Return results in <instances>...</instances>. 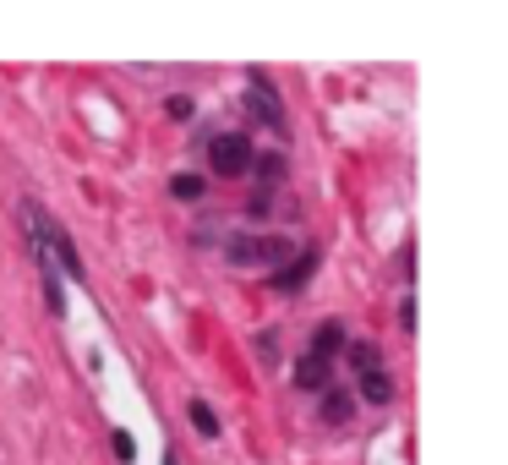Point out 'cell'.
Segmentation results:
<instances>
[{
	"mask_svg": "<svg viewBox=\"0 0 508 465\" xmlns=\"http://www.w3.org/2000/svg\"><path fill=\"white\" fill-rule=\"evenodd\" d=\"M213 170L219 175H246L251 170V159H258V153H251V143L246 137H235V132H225V137H213Z\"/></svg>",
	"mask_w": 508,
	"mask_h": 465,
	"instance_id": "obj_1",
	"label": "cell"
},
{
	"mask_svg": "<svg viewBox=\"0 0 508 465\" xmlns=\"http://www.w3.org/2000/svg\"><path fill=\"white\" fill-rule=\"evenodd\" d=\"M312 274H317V252H301L296 263H284V268L273 274V285H279V291H301Z\"/></svg>",
	"mask_w": 508,
	"mask_h": 465,
	"instance_id": "obj_2",
	"label": "cell"
},
{
	"mask_svg": "<svg viewBox=\"0 0 508 465\" xmlns=\"http://www.w3.org/2000/svg\"><path fill=\"white\" fill-rule=\"evenodd\" d=\"M296 384H301V389H323V384H328V361H323V356H301V361H296Z\"/></svg>",
	"mask_w": 508,
	"mask_h": 465,
	"instance_id": "obj_3",
	"label": "cell"
},
{
	"mask_svg": "<svg viewBox=\"0 0 508 465\" xmlns=\"http://www.w3.org/2000/svg\"><path fill=\"white\" fill-rule=\"evenodd\" d=\"M350 411H356V399L344 394V389H328V394H323V422L339 427V422H350Z\"/></svg>",
	"mask_w": 508,
	"mask_h": 465,
	"instance_id": "obj_4",
	"label": "cell"
},
{
	"mask_svg": "<svg viewBox=\"0 0 508 465\" xmlns=\"http://www.w3.org/2000/svg\"><path fill=\"white\" fill-rule=\"evenodd\" d=\"M344 351V323H323V329H317V345H312V356H339Z\"/></svg>",
	"mask_w": 508,
	"mask_h": 465,
	"instance_id": "obj_5",
	"label": "cell"
},
{
	"mask_svg": "<svg viewBox=\"0 0 508 465\" xmlns=\"http://www.w3.org/2000/svg\"><path fill=\"white\" fill-rule=\"evenodd\" d=\"M251 93H258V115L268 120V127H284V115H279V99H273V88L263 77H251Z\"/></svg>",
	"mask_w": 508,
	"mask_h": 465,
	"instance_id": "obj_6",
	"label": "cell"
},
{
	"mask_svg": "<svg viewBox=\"0 0 508 465\" xmlns=\"http://www.w3.org/2000/svg\"><path fill=\"white\" fill-rule=\"evenodd\" d=\"M361 389H366V399H372V406H383V399L394 394V384H389V372H383V367H377V372H366V378H361Z\"/></svg>",
	"mask_w": 508,
	"mask_h": 465,
	"instance_id": "obj_7",
	"label": "cell"
},
{
	"mask_svg": "<svg viewBox=\"0 0 508 465\" xmlns=\"http://www.w3.org/2000/svg\"><path fill=\"white\" fill-rule=\"evenodd\" d=\"M350 361H356V372H361V378H366V372H377V367H383L377 345H366V339H356V345H350Z\"/></svg>",
	"mask_w": 508,
	"mask_h": 465,
	"instance_id": "obj_8",
	"label": "cell"
},
{
	"mask_svg": "<svg viewBox=\"0 0 508 465\" xmlns=\"http://www.w3.org/2000/svg\"><path fill=\"white\" fill-rule=\"evenodd\" d=\"M192 427L203 432V438H213V432H219V416H213V411L203 406V399H192Z\"/></svg>",
	"mask_w": 508,
	"mask_h": 465,
	"instance_id": "obj_9",
	"label": "cell"
},
{
	"mask_svg": "<svg viewBox=\"0 0 508 465\" xmlns=\"http://www.w3.org/2000/svg\"><path fill=\"white\" fill-rule=\"evenodd\" d=\"M170 192H175V198H186V203L203 198V175H175V181H170Z\"/></svg>",
	"mask_w": 508,
	"mask_h": 465,
	"instance_id": "obj_10",
	"label": "cell"
},
{
	"mask_svg": "<svg viewBox=\"0 0 508 465\" xmlns=\"http://www.w3.org/2000/svg\"><path fill=\"white\" fill-rule=\"evenodd\" d=\"M230 263H263V241H241V246H230Z\"/></svg>",
	"mask_w": 508,
	"mask_h": 465,
	"instance_id": "obj_11",
	"label": "cell"
},
{
	"mask_svg": "<svg viewBox=\"0 0 508 465\" xmlns=\"http://www.w3.org/2000/svg\"><path fill=\"white\" fill-rule=\"evenodd\" d=\"M251 170H258L263 181H279L284 175V159H279V153H268V159H251Z\"/></svg>",
	"mask_w": 508,
	"mask_h": 465,
	"instance_id": "obj_12",
	"label": "cell"
},
{
	"mask_svg": "<svg viewBox=\"0 0 508 465\" xmlns=\"http://www.w3.org/2000/svg\"><path fill=\"white\" fill-rule=\"evenodd\" d=\"M165 110H170V120H186V115H192V99H181V93H175Z\"/></svg>",
	"mask_w": 508,
	"mask_h": 465,
	"instance_id": "obj_13",
	"label": "cell"
},
{
	"mask_svg": "<svg viewBox=\"0 0 508 465\" xmlns=\"http://www.w3.org/2000/svg\"><path fill=\"white\" fill-rule=\"evenodd\" d=\"M115 454H120V460H132V454H137V444H132V432H115Z\"/></svg>",
	"mask_w": 508,
	"mask_h": 465,
	"instance_id": "obj_14",
	"label": "cell"
}]
</instances>
